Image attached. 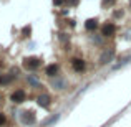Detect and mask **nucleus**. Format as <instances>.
<instances>
[{
    "label": "nucleus",
    "mask_w": 131,
    "mask_h": 127,
    "mask_svg": "<svg viewBox=\"0 0 131 127\" xmlns=\"http://www.w3.org/2000/svg\"><path fill=\"white\" fill-rule=\"evenodd\" d=\"M55 2V5H61V3H63V0H53Z\"/></svg>",
    "instance_id": "15"
},
{
    "label": "nucleus",
    "mask_w": 131,
    "mask_h": 127,
    "mask_svg": "<svg viewBox=\"0 0 131 127\" xmlns=\"http://www.w3.org/2000/svg\"><path fill=\"white\" fill-rule=\"evenodd\" d=\"M101 35L103 36H113V35H115V25H113V23H106V25H103Z\"/></svg>",
    "instance_id": "5"
},
{
    "label": "nucleus",
    "mask_w": 131,
    "mask_h": 127,
    "mask_svg": "<svg viewBox=\"0 0 131 127\" xmlns=\"http://www.w3.org/2000/svg\"><path fill=\"white\" fill-rule=\"evenodd\" d=\"M53 88H57V89H65V81H63V79L53 81Z\"/></svg>",
    "instance_id": "10"
},
{
    "label": "nucleus",
    "mask_w": 131,
    "mask_h": 127,
    "mask_svg": "<svg viewBox=\"0 0 131 127\" xmlns=\"http://www.w3.org/2000/svg\"><path fill=\"white\" fill-rule=\"evenodd\" d=\"M40 64H42V61L38 58H25V61H23V66L27 69H37Z\"/></svg>",
    "instance_id": "2"
},
{
    "label": "nucleus",
    "mask_w": 131,
    "mask_h": 127,
    "mask_svg": "<svg viewBox=\"0 0 131 127\" xmlns=\"http://www.w3.org/2000/svg\"><path fill=\"white\" fill-rule=\"evenodd\" d=\"M0 101H2V97H0Z\"/></svg>",
    "instance_id": "18"
},
{
    "label": "nucleus",
    "mask_w": 131,
    "mask_h": 127,
    "mask_svg": "<svg viewBox=\"0 0 131 127\" xmlns=\"http://www.w3.org/2000/svg\"><path fill=\"white\" fill-rule=\"evenodd\" d=\"M85 26H86V30H95L96 26H98V22H96L95 18H90V20H86Z\"/></svg>",
    "instance_id": "9"
},
{
    "label": "nucleus",
    "mask_w": 131,
    "mask_h": 127,
    "mask_svg": "<svg viewBox=\"0 0 131 127\" xmlns=\"http://www.w3.org/2000/svg\"><path fill=\"white\" fill-rule=\"evenodd\" d=\"M55 121H58V114H57V116H51L50 119H47V121H45V124H43V125H50V124H53Z\"/></svg>",
    "instance_id": "11"
},
{
    "label": "nucleus",
    "mask_w": 131,
    "mask_h": 127,
    "mask_svg": "<svg viewBox=\"0 0 131 127\" xmlns=\"http://www.w3.org/2000/svg\"><path fill=\"white\" fill-rule=\"evenodd\" d=\"M45 73H47V76L53 78L55 74L58 73V66H57V64H50V66H47V69H45Z\"/></svg>",
    "instance_id": "8"
},
{
    "label": "nucleus",
    "mask_w": 131,
    "mask_h": 127,
    "mask_svg": "<svg viewBox=\"0 0 131 127\" xmlns=\"http://www.w3.org/2000/svg\"><path fill=\"white\" fill-rule=\"evenodd\" d=\"M23 33H25L23 36H27V33H30V28H23Z\"/></svg>",
    "instance_id": "16"
},
{
    "label": "nucleus",
    "mask_w": 131,
    "mask_h": 127,
    "mask_svg": "<svg viewBox=\"0 0 131 127\" xmlns=\"http://www.w3.org/2000/svg\"><path fill=\"white\" fill-rule=\"evenodd\" d=\"M27 97L25 91H22V89H18V91L12 92V96H10V99H12V102H15V104H20V102H23Z\"/></svg>",
    "instance_id": "3"
},
{
    "label": "nucleus",
    "mask_w": 131,
    "mask_h": 127,
    "mask_svg": "<svg viewBox=\"0 0 131 127\" xmlns=\"http://www.w3.org/2000/svg\"><path fill=\"white\" fill-rule=\"evenodd\" d=\"M5 121H7V117H5V114H3V112H0V127H2L3 124H5Z\"/></svg>",
    "instance_id": "12"
},
{
    "label": "nucleus",
    "mask_w": 131,
    "mask_h": 127,
    "mask_svg": "<svg viewBox=\"0 0 131 127\" xmlns=\"http://www.w3.org/2000/svg\"><path fill=\"white\" fill-rule=\"evenodd\" d=\"M113 54H115V51H113V50H110V51L106 50L105 53L101 54V58H100V61H101V63H108V61H110V60L113 58Z\"/></svg>",
    "instance_id": "7"
},
{
    "label": "nucleus",
    "mask_w": 131,
    "mask_h": 127,
    "mask_svg": "<svg viewBox=\"0 0 131 127\" xmlns=\"http://www.w3.org/2000/svg\"><path fill=\"white\" fill-rule=\"evenodd\" d=\"M113 2H115V0H103V3H105V5H106V3H108V5H111Z\"/></svg>",
    "instance_id": "14"
},
{
    "label": "nucleus",
    "mask_w": 131,
    "mask_h": 127,
    "mask_svg": "<svg viewBox=\"0 0 131 127\" xmlns=\"http://www.w3.org/2000/svg\"><path fill=\"white\" fill-rule=\"evenodd\" d=\"M28 83H30V84H33V86H38V81H37L35 78H28Z\"/></svg>",
    "instance_id": "13"
},
{
    "label": "nucleus",
    "mask_w": 131,
    "mask_h": 127,
    "mask_svg": "<svg viewBox=\"0 0 131 127\" xmlns=\"http://www.w3.org/2000/svg\"><path fill=\"white\" fill-rule=\"evenodd\" d=\"M71 68L75 71H78V73H81L85 69V61L80 60V58H75V60H71Z\"/></svg>",
    "instance_id": "4"
},
{
    "label": "nucleus",
    "mask_w": 131,
    "mask_h": 127,
    "mask_svg": "<svg viewBox=\"0 0 131 127\" xmlns=\"http://www.w3.org/2000/svg\"><path fill=\"white\" fill-rule=\"evenodd\" d=\"M35 121H37V117H35V112H33V111H23L22 112V122L25 125L33 124Z\"/></svg>",
    "instance_id": "1"
},
{
    "label": "nucleus",
    "mask_w": 131,
    "mask_h": 127,
    "mask_svg": "<svg viewBox=\"0 0 131 127\" xmlns=\"http://www.w3.org/2000/svg\"><path fill=\"white\" fill-rule=\"evenodd\" d=\"M38 104L42 106V107H48V106L51 104V99H50V96H47V94H42V96H38Z\"/></svg>",
    "instance_id": "6"
},
{
    "label": "nucleus",
    "mask_w": 131,
    "mask_h": 127,
    "mask_svg": "<svg viewBox=\"0 0 131 127\" xmlns=\"http://www.w3.org/2000/svg\"><path fill=\"white\" fill-rule=\"evenodd\" d=\"M0 84H3V76L0 74Z\"/></svg>",
    "instance_id": "17"
}]
</instances>
